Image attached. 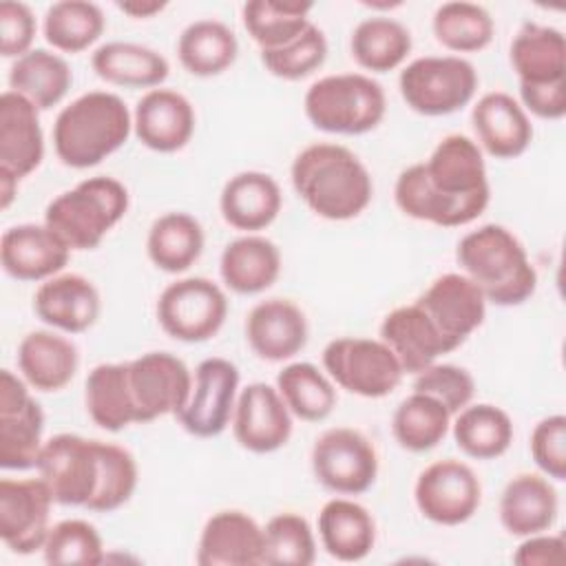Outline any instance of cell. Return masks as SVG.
<instances>
[{
    "mask_svg": "<svg viewBox=\"0 0 566 566\" xmlns=\"http://www.w3.org/2000/svg\"><path fill=\"white\" fill-rule=\"evenodd\" d=\"M394 199L402 214L440 228L475 221L491 199L482 148L467 135L442 137L427 161L398 175Z\"/></svg>",
    "mask_w": 566,
    "mask_h": 566,
    "instance_id": "1",
    "label": "cell"
},
{
    "mask_svg": "<svg viewBox=\"0 0 566 566\" xmlns=\"http://www.w3.org/2000/svg\"><path fill=\"white\" fill-rule=\"evenodd\" d=\"M290 177L305 206L327 221L358 217L374 197L369 170L340 144L318 142L303 148L292 161Z\"/></svg>",
    "mask_w": 566,
    "mask_h": 566,
    "instance_id": "2",
    "label": "cell"
},
{
    "mask_svg": "<svg viewBox=\"0 0 566 566\" xmlns=\"http://www.w3.org/2000/svg\"><path fill=\"white\" fill-rule=\"evenodd\" d=\"M133 133L124 99L108 91H88L64 106L53 124V148L69 168H93L119 150Z\"/></svg>",
    "mask_w": 566,
    "mask_h": 566,
    "instance_id": "3",
    "label": "cell"
},
{
    "mask_svg": "<svg viewBox=\"0 0 566 566\" xmlns=\"http://www.w3.org/2000/svg\"><path fill=\"white\" fill-rule=\"evenodd\" d=\"M464 274L482 290L486 303L513 307L528 301L537 287V272L522 241L500 223L467 232L455 250Z\"/></svg>",
    "mask_w": 566,
    "mask_h": 566,
    "instance_id": "4",
    "label": "cell"
},
{
    "mask_svg": "<svg viewBox=\"0 0 566 566\" xmlns=\"http://www.w3.org/2000/svg\"><path fill=\"white\" fill-rule=\"evenodd\" d=\"M128 190L115 177H88L57 195L44 210V223L71 248L93 250L128 212Z\"/></svg>",
    "mask_w": 566,
    "mask_h": 566,
    "instance_id": "5",
    "label": "cell"
},
{
    "mask_svg": "<svg viewBox=\"0 0 566 566\" xmlns=\"http://www.w3.org/2000/svg\"><path fill=\"white\" fill-rule=\"evenodd\" d=\"M305 117L332 135L374 130L387 111L385 88L363 73H336L316 80L303 97Z\"/></svg>",
    "mask_w": 566,
    "mask_h": 566,
    "instance_id": "6",
    "label": "cell"
},
{
    "mask_svg": "<svg viewBox=\"0 0 566 566\" xmlns=\"http://www.w3.org/2000/svg\"><path fill=\"white\" fill-rule=\"evenodd\" d=\"M405 104L424 117L464 108L478 91L475 66L460 55H424L409 62L398 77Z\"/></svg>",
    "mask_w": 566,
    "mask_h": 566,
    "instance_id": "7",
    "label": "cell"
},
{
    "mask_svg": "<svg viewBox=\"0 0 566 566\" xmlns=\"http://www.w3.org/2000/svg\"><path fill=\"white\" fill-rule=\"evenodd\" d=\"M323 367L340 389L363 398L389 396L405 376L398 358L380 338H334L323 349Z\"/></svg>",
    "mask_w": 566,
    "mask_h": 566,
    "instance_id": "8",
    "label": "cell"
},
{
    "mask_svg": "<svg viewBox=\"0 0 566 566\" xmlns=\"http://www.w3.org/2000/svg\"><path fill=\"white\" fill-rule=\"evenodd\" d=\"M226 316V292L206 276L177 279L157 298L161 329L181 343L210 340L223 327Z\"/></svg>",
    "mask_w": 566,
    "mask_h": 566,
    "instance_id": "9",
    "label": "cell"
},
{
    "mask_svg": "<svg viewBox=\"0 0 566 566\" xmlns=\"http://www.w3.org/2000/svg\"><path fill=\"white\" fill-rule=\"evenodd\" d=\"M35 469L55 504L86 509L99 482V440L57 433L44 442Z\"/></svg>",
    "mask_w": 566,
    "mask_h": 566,
    "instance_id": "10",
    "label": "cell"
},
{
    "mask_svg": "<svg viewBox=\"0 0 566 566\" xmlns=\"http://www.w3.org/2000/svg\"><path fill=\"white\" fill-rule=\"evenodd\" d=\"M312 471L318 484L338 495L369 491L378 475V453L356 429L334 427L323 431L312 447Z\"/></svg>",
    "mask_w": 566,
    "mask_h": 566,
    "instance_id": "11",
    "label": "cell"
},
{
    "mask_svg": "<svg viewBox=\"0 0 566 566\" xmlns=\"http://www.w3.org/2000/svg\"><path fill=\"white\" fill-rule=\"evenodd\" d=\"M44 431V411L22 378L0 371V467L27 471L38 467Z\"/></svg>",
    "mask_w": 566,
    "mask_h": 566,
    "instance_id": "12",
    "label": "cell"
},
{
    "mask_svg": "<svg viewBox=\"0 0 566 566\" xmlns=\"http://www.w3.org/2000/svg\"><path fill=\"white\" fill-rule=\"evenodd\" d=\"M239 369L221 356L197 365L186 405L175 413L184 431L195 438H214L232 420L239 396Z\"/></svg>",
    "mask_w": 566,
    "mask_h": 566,
    "instance_id": "13",
    "label": "cell"
},
{
    "mask_svg": "<svg viewBox=\"0 0 566 566\" xmlns=\"http://www.w3.org/2000/svg\"><path fill=\"white\" fill-rule=\"evenodd\" d=\"M413 497L418 511L429 522L458 526L471 520L480 509L482 484L467 462L447 458L420 471Z\"/></svg>",
    "mask_w": 566,
    "mask_h": 566,
    "instance_id": "14",
    "label": "cell"
},
{
    "mask_svg": "<svg viewBox=\"0 0 566 566\" xmlns=\"http://www.w3.org/2000/svg\"><path fill=\"white\" fill-rule=\"evenodd\" d=\"M128 385L137 424L177 413L192 389V374L170 352H148L128 363Z\"/></svg>",
    "mask_w": 566,
    "mask_h": 566,
    "instance_id": "15",
    "label": "cell"
},
{
    "mask_svg": "<svg viewBox=\"0 0 566 566\" xmlns=\"http://www.w3.org/2000/svg\"><path fill=\"white\" fill-rule=\"evenodd\" d=\"M53 495L42 478L0 480V537L11 553L42 551L51 531Z\"/></svg>",
    "mask_w": 566,
    "mask_h": 566,
    "instance_id": "16",
    "label": "cell"
},
{
    "mask_svg": "<svg viewBox=\"0 0 566 566\" xmlns=\"http://www.w3.org/2000/svg\"><path fill=\"white\" fill-rule=\"evenodd\" d=\"M416 303L431 318L449 349H458L486 316V298L482 290L467 276L449 272L438 276Z\"/></svg>",
    "mask_w": 566,
    "mask_h": 566,
    "instance_id": "17",
    "label": "cell"
},
{
    "mask_svg": "<svg viewBox=\"0 0 566 566\" xmlns=\"http://www.w3.org/2000/svg\"><path fill=\"white\" fill-rule=\"evenodd\" d=\"M232 431L250 453H274L292 436V413L276 387L268 382L245 385L234 405Z\"/></svg>",
    "mask_w": 566,
    "mask_h": 566,
    "instance_id": "18",
    "label": "cell"
},
{
    "mask_svg": "<svg viewBox=\"0 0 566 566\" xmlns=\"http://www.w3.org/2000/svg\"><path fill=\"white\" fill-rule=\"evenodd\" d=\"M71 248L46 223H18L0 239L2 270L18 281H46L64 270Z\"/></svg>",
    "mask_w": 566,
    "mask_h": 566,
    "instance_id": "19",
    "label": "cell"
},
{
    "mask_svg": "<svg viewBox=\"0 0 566 566\" xmlns=\"http://www.w3.org/2000/svg\"><path fill=\"white\" fill-rule=\"evenodd\" d=\"M44 157L40 111L20 93L0 95V175L15 181L29 177Z\"/></svg>",
    "mask_w": 566,
    "mask_h": 566,
    "instance_id": "20",
    "label": "cell"
},
{
    "mask_svg": "<svg viewBox=\"0 0 566 566\" xmlns=\"http://www.w3.org/2000/svg\"><path fill=\"white\" fill-rule=\"evenodd\" d=\"M195 122L190 99L172 88L146 91L133 113L137 139L155 153L181 150L195 133Z\"/></svg>",
    "mask_w": 566,
    "mask_h": 566,
    "instance_id": "21",
    "label": "cell"
},
{
    "mask_svg": "<svg viewBox=\"0 0 566 566\" xmlns=\"http://www.w3.org/2000/svg\"><path fill=\"white\" fill-rule=\"evenodd\" d=\"M307 318L290 298H265L245 318V340L250 349L270 363L296 356L307 345Z\"/></svg>",
    "mask_w": 566,
    "mask_h": 566,
    "instance_id": "22",
    "label": "cell"
},
{
    "mask_svg": "<svg viewBox=\"0 0 566 566\" xmlns=\"http://www.w3.org/2000/svg\"><path fill=\"white\" fill-rule=\"evenodd\" d=\"M199 566H256L263 562V526L243 511L208 517L197 544Z\"/></svg>",
    "mask_w": 566,
    "mask_h": 566,
    "instance_id": "23",
    "label": "cell"
},
{
    "mask_svg": "<svg viewBox=\"0 0 566 566\" xmlns=\"http://www.w3.org/2000/svg\"><path fill=\"white\" fill-rule=\"evenodd\" d=\"M478 146L495 159H515L533 142V124L522 104L504 91L482 95L471 111Z\"/></svg>",
    "mask_w": 566,
    "mask_h": 566,
    "instance_id": "24",
    "label": "cell"
},
{
    "mask_svg": "<svg viewBox=\"0 0 566 566\" xmlns=\"http://www.w3.org/2000/svg\"><path fill=\"white\" fill-rule=\"evenodd\" d=\"M33 310L42 323L66 334H82L97 323L102 298L86 276L55 274L35 290Z\"/></svg>",
    "mask_w": 566,
    "mask_h": 566,
    "instance_id": "25",
    "label": "cell"
},
{
    "mask_svg": "<svg viewBox=\"0 0 566 566\" xmlns=\"http://www.w3.org/2000/svg\"><path fill=\"white\" fill-rule=\"evenodd\" d=\"M380 340L394 352L405 374H420L440 356L451 354L447 340L418 303L391 310L380 323Z\"/></svg>",
    "mask_w": 566,
    "mask_h": 566,
    "instance_id": "26",
    "label": "cell"
},
{
    "mask_svg": "<svg viewBox=\"0 0 566 566\" xmlns=\"http://www.w3.org/2000/svg\"><path fill=\"white\" fill-rule=\"evenodd\" d=\"M283 195L276 179L268 172L243 170L230 177L219 197L223 221L241 232L265 230L281 212Z\"/></svg>",
    "mask_w": 566,
    "mask_h": 566,
    "instance_id": "27",
    "label": "cell"
},
{
    "mask_svg": "<svg viewBox=\"0 0 566 566\" xmlns=\"http://www.w3.org/2000/svg\"><path fill=\"white\" fill-rule=\"evenodd\" d=\"M559 513L555 486L537 473H520L502 491L500 522L506 533L528 537L548 531Z\"/></svg>",
    "mask_w": 566,
    "mask_h": 566,
    "instance_id": "28",
    "label": "cell"
},
{
    "mask_svg": "<svg viewBox=\"0 0 566 566\" xmlns=\"http://www.w3.org/2000/svg\"><path fill=\"white\" fill-rule=\"evenodd\" d=\"M80 365L77 347L49 329L29 332L18 345V369L38 391L64 389Z\"/></svg>",
    "mask_w": 566,
    "mask_h": 566,
    "instance_id": "29",
    "label": "cell"
},
{
    "mask_svg": "<svg viewBox=\"0 0 566 566\" xmlns=\"http://www.w3.org/2000/svg\"><path fill=\"white\" fill-rule=\"evenodd\" d=\"M219 274L226 287L237 294H261L281 274V252L274 241L261 234L239 237L223 248Z\"/></svg>",
    "mask_w": 566,
    "mask_h": 566,
    "instance_id": "30",
    "label": "cell"
},
{
    "mask_svg": "<svg viewBox=\"0 0 566 566\" xmlns=\"http://www.w3.org/2000/svg\"><path fill=\"white\" fill-rule=\"evenodd\" d=\"M318 537L334 559L360 562L376 544V522L363 504L334 497L318 513Z\"/></svg>",
    "mask_w": 566,
    "mask_h": 566,
    "instance_id": "31",
    "label": "cell"
},
{
    "mask_svg": "<svg viewBox=\"0 0 566 566\" xmlns=\"http://www.w3.org/2000/svg\"><path fill=\"white\" fill-rule=\"evenodd\" d=\"M511 64L520 84L566 82V38L555 27L526 22L511 42Z\"/></svg>",
    "mask_w": 566,
    "mask_h": 566,
    "instance_id": "32",
    "label": "cell"
},
{
    "mask_svg": "<svg viewBox=\"0 0 566 566\" xmlns=\"http://www.w3.org/2000/svg\"><path fill=\"white\" fill-rule=\"evenodd\" d=\"M95 75L108 84L126 88H157L170 73L168 60L144 44L113 40L91 55Z\"/></svg>",
    "mask_w": 566,
    "mask_h": 566,
    "instance_id": "33",
    "label": "cell"
},
{
    "mask_svg": "<svg viewBox=\"0 0 566 566\" xmlns=\"http://www.w3.org/2000/svg\"><path fill=\"white\" fill-rule=\"evenodd\" d=\"M73 84L69 62L46 49H31L9 69V91L24 95L38 111L57 106Z\"/></svg>",
    "mask_w": 566,
    "mask_h": 566,
    "instance_id": "34",
    "label": "cell"
},
{
    "mask_svg": "<svg viewBox=\"0 0 566 566\" xmlns=\"http://www.w3.org/2000/svg\"><path fill=\"white\" fill-rule=\"evenodd\" d=\"M86 411L104 431H122L135 424V405L128 385V363L95 365L84 382Z\"/></svg>",
    "mask_w": 566,
    "mask_h": 566,
    "instance_id": "35",
    "label": "cell"
},
{
    "mask_svg": "<svg viewBox=\"0 0 566 566\" xmlns=\"http://www.w3.org/2000/svg\"><path fill=\"white\" fill-rule=\"evenodd\" d=\"M239 42L234 31L221 20H195L177 40L181 66L197 77H212L230 69L237 60Z\"/></svg>",
    "mask_w": 566,
    "mask_h": 566,
    "instance_id": "36",
    "label": "cell"
},
{
    "mask_svg": "<svg viewBox=\"0 0 566 566\" xmlns=\"http://www.w3.org/2000/svg\"><path fill=\"white\" fill-rule=\"evenodd\" d=\"M203 228L188 212H166L148 230L146 252L155 268L179 274L186 272L203 252Z\"/></svg>",
    "mask_w": 566,
    "mask_h": 566,
    "instance_id": "37",
    "label": "cell"
},
{
    "mask_svg": "<svg viewBox=\"0 0 566 566\" xmlns=\"http://www.w3.org/2000/svg\"><path fill=\"white\" fill-rule=\"evenodd\" d=\"M356 64L371 73H389L398 69L411 51L409 29L385 15H371L356 24L349 40Z\"/></svg>",
    "mask_w": 566,
    "mask_h": 566,
    "instance_id": "38",
    "label": "cell"
},
{
    "mask_svg": "<svg viewBox=\"0 0 566 566\" xmlns=\"http://www.w3.org/2000/svg\"><path fill=\"white\" fill-rule=\"evenodd\" d=\"M453 440L473 460H495L513 442V422L504 409L491 402L467 405L455 413Z\"/></svg>",
    "mask_w": 566,
    "mask_h": 566,
    "instance_id": "39",
    "label": "cell"
},
{
    "mask_svg": "<svg viewBox=\"0 0 566 566\" xmlns=\"http://www.w3.org/2000/svg\"><path fill=\"white\" fill-rule=\"evenodd\" d=\"M312 2L301 0H250L241 9L248 35L265 49H279L296 40L312 22Z\"/></svg>",
    "mask_w": 566,
    "mask_h": 566,
    "instance_id": "40",
    "label": "cell"
},
{
    "mask_svg": "<svg viewBox=\"0 0 566 566\" xmlns=\"http://www.w3.org/2000/svg\"><path fill=\"white\" fill-rule=\"evenodd\" d=\"M451 427V413L433 396L413 391L394 411L391 431L396 442L413 453L438 447Z\"/></svg>",
    "mask_w": 566,
    "mask_h": 566,
    "instance_id": "41",
    "label": "cell"
},
{
    "mask_svg": "<svg viewBox=\"0 0 566 566\" xmlns=\"http://www.w3.org/2000/svg\"><path fill=\"white\" fill-rule=\"evenodd\" d=\"M44 40L62 53H82L106 29L104 11L88 0H60L44 13Z\"/></svg>",
    "mask_w": 566,
    "mask_h": 566,
    "instance_id": "42",
    "label": "cell"
},
{
    "mask_svg": "<svg viewBox=\"0 0 566 566\" xmlns=\"http://www.w3.org/2000/svg\"><path fill=\"white\" fill-rule=\"evenodd\" d=\"M276 389L290 413L305 422H321L336 407L332 380L312 363L285 365L276 376Z\"/></svg>",
    "mask_w": 566,
    "mask_h": 566,
    "instance_id": "43",
    "label": "cell"
},
{
    "mask_svg": "<svg viewBox=\"0 0 566 566\" xmlns=\"http://www.w3.org/2000/svg\"><path fill=\"white\" fill-rule=\"evenodd\" d=\"M431 29L436 40L453 53H478L495 33L491 13L475 2H444L436 9Z\"/></svg>",
    "mask_w": 566,
    "mask_h": 566,
    "instance_id": "44",
    "label": "cell"
},
{
    "mask_svg": "<svg viewBox=\"0 0 566 566\" xmlns=\"http://www.w3.org/2000/svg\"><path fill=\"white\" fill-rule=\"evenodd\" d=\"M316 539L310 522L298 513H279L263 526V562L268 566H310Z\"/></svg>",
    "mask_w": 566,
    "mask_h": 566,
    "instance_id": "45",
    "label": "cell"
},
{
    "mask_svg": "<svg viewBox=\"0 0 566 566\" xmlns=\"http://www.w3.org/2000/svg\"><path fill=\"white\" fill-rule=\"evenodd\" d=\"M137 480L139 469L133 453L119 444L99 440V482L86 509L93 513L117 511L133 497Z\"/></svg>",
    "mask_w": 566,
    "mask_h": 566,
    "instance_id": "46",
    "label": "cell"
},
{
    "mask_svg": "<svg viewBox=\"0 0 566 566\" xmlns=\"http://www.w3.org/2000/svg\"><path fill=\"white\" fill-rule=\"evenodd\" d=\"M46 564L97 566L104 562V544L97 528L86 520H62L51 526L42 546Z\"/></svg>",
    "mask_w": 566,
    "mask_h": 566,
    "instance_id": "47",
    "label": "cell"
},
{
    "mask_svg": "<svg viewBox=\"0 0 566 566\" xmlns=\"http://www.w3.org/2000/svg\"><path fill=\"white\" fill-rule=\"evenodd\" d=\"M327 57V38L325 33L310 24L296 40L279 49L261 51V62L265 71L281 80H303L318 71Z\"/></svg>",
    "mask_w": 566,
    "mask_h": 566,
    "instance_id": "48",
    "label": "cell"
},
{
    "mask_svg": "<svg viewBox=\"0 0 566 566\" xmlns=\"http://www.w3.org/2000/svg\"><path fill=\"white\" fill-rule=\"evenodd\" d=\"M413 391L433 396L447 407L451 416H455L460 409L471 405L475 394V380L464 367L451 363H433L416 374Z\"/></svg>",
    "mask_w": 566,
    "mask_h": 566,
    "instance_id": "49",
    "label": "cell"
},
{
    "mask_svg": "<svg viewBox=\"0 0 566 566\" xmlns=\"http://www.w3.org/2000/svg\"><path fill=\"white\" fill-rule=\"evenodd\" d=\"M531 455L539 471L557 482L566 480V416L542 418L531 433Z\"/></svg>",
    "mask_w": 566,
    "mask_h": 566,
    "instance_id": "50",
    "label": "cell"
},
{
    "mask_svg": "<svg viewBox=\"0 0 566 566\" xmlns=\"http://www.w3.org/2000/svg\"><path fill=\"white\" fill-rule=\"evenodd\" d=\"M38 22L29 4L4 0L0 4V53L2 57H22L31 51Z\"/></svg>",
    "mask_w": 566,
    "mask_h": 566,
    "instance_id": "51",
    "label": "cell"
},
{
    "mask_svg": "<svg viewBox=\"0 0 566 566\" xmlns=\"http://www.w3.org/2000/svg\"><path fill=\"white\" fill-rule=\"evenodd\" d=\"M520 99L522 108L539 119H562L566 115V82L544 86L520 84Z\"/></svg>",
    "mask_w": 566,
    "mask_h": 566,
    "instance_id": "52",
    "label": "cell"
},
{
    "mask_svg": "<svg viewBox=\"0 0 566 566\" xmlns=\"http://www.w3.org/2000/svg\"><path fill=\"white\" fill-rule=\"evenodd\" d=\"M566 542L562 535L535 533L524 537V542L513 553V562L517 566H553L564 562Z\"/></svg>",
    "mask_w": 566,
    "mask_h": 566,
    "instance_id": "53",
    "label": "cell"
},
{
    "mask_svg": "<svg viewBox=\"0 0 566 566\" xmlns=\"http://www.w3.org/2000/svg\"><path fill=\"white\" fill-rule=\"evenodd\" d=\"M117 9L124 11V13L130 15V18L146 20V18H153L155 13L164 11V9H166V2H157V0L139 2V0H133V2H117Z\"/></svg>",
    "mask_w": 566,
    "mask_h": 566,
    "instance_id": "54",
    "label": "cell"
}]
</instances>
